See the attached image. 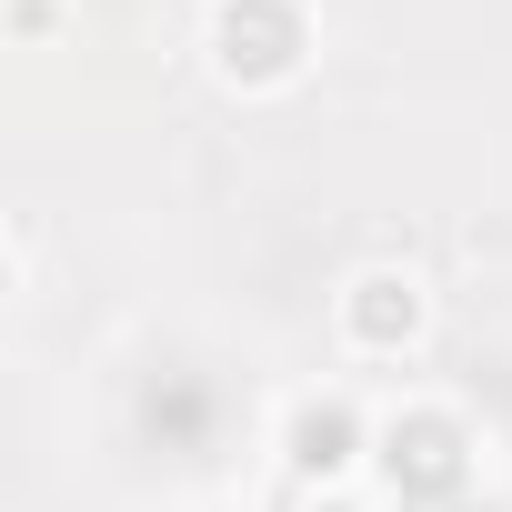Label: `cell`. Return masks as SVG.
I'll list each match as a JSON object with an SVG mask.
<instances>
[{
  "mask_svg": "<svg viewBox=\"0 0 512 512\" xmlns=\"http://www.w3.org/2000/svg\"><path fill=\"white\" fill-rule=\"evenodd\" d=\"M322 51V21H312V0H211L201 11V61L221 91L241 101H272L312 71Z\"/></svg>",
  "mask_w": 512,
  "mask_h": 512,
  "instance_id": "cell-1",
  "label": "cell"
},
{
  "mask_svg": "<svg viewBox=\"0 0 512 512\" xmlns=\"http://www.w3.org/2000/svg\"><path fill=\"white\" fill-rule=\"evenodd\" d=\"M332 342L352 362H412L432 342V282L412 262H362L332 292Z\"/></svg>",
  "mask_w": 512,
  "mask_h": 512,
  "instance_id": "cell-2",
  "label": "cell"
},
{
  "mask_svg": "<svg viewBox=\"0 0 512 512\" xmlns=\"http://www.w3.org/2000/svg\"><path fill=\"white\" fill-rule=\"evenodd\" d=\"M472 422L452 412V402H402L392 422H382V442H372V462H382V482L402 492V502H462L472 492Z\"/></svg>",
  "mask_w": 512,
  "mask_h": 512,
  "instance_id": "cell-3",
  "label": "cell"
},
{
  "mask_svg": "<svg viewBox=\"0 0 512 512\" xmlns=\"http://www.w3.org/2000/svg\"><path fill=\"white\" fill-rule=\"evenodd\" d=\"M372 442H382V422L352 392H292L282 432H272V452H282V472L302 492H352V472L372 462Z\"/></svg>",
  "mask_w": 512,
  "mask_h": 512,
  "instance_id": "cell-4",
  "label": "cell"
},
{
  "mask_svg": "<svg viewBox=\"0 0 512 512\" xmlns=\"http://www.w3.org/2000/svg\"><path fill=\"white\" fill-rule=\"evenodd\" d=\"M61 31V0H11V41H51Z\"/></svg>",
  "mask_w": 512,
  "mask_h": 512,
  "instance_id": "cell-5",
  "label": "cell"
},
{
  "mask_svg": "<svg viewBox=\"0 0 512 512\" xmlns=\"http://www.w3.org/2000/svg\"><path fill=\"white\" fill-rule=\"evenodd\" d=\"M302 512H362V502H352V492H312Z\"/></svg>",
  "mask_w": 512,
  "mask_h": 512,
  "instance_id": "cell-6",
  "label": "cell"
}]
</instances>
